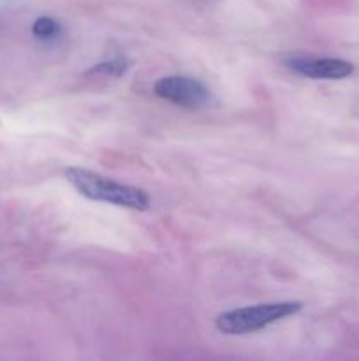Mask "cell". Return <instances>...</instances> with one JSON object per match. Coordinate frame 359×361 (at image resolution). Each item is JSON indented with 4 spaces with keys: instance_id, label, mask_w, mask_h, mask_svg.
<instances>
[{
    "instance_id": "cell-1",
    "label": "cell",
    "mask_w": 359,
    "mask_h": 361,
    "mask_svg": "<svg viewBox=\"0 0 359 361\" xmlns=\"http://www.w3.org/2000/svg\"><path fill=\"white\" fill-rule=\"evenodd\" d=\"M65 178L81 196L92 201L137 212H146L150 208V196L139 187L115 182L83 168H67Z\"/></svg>"
},
{
    "instance_id": "cell-2",
    "label": "cell",
    "mask_w": 359,
    "mask_h": 361,
    "mask_svg": "<svg viewBox=\"0 0 359 361\" xmlns=\"http://www.w3.org/2000/svg\"><path fill=\"white\" fill-rule=\"evenodd\" d=\"M303 309L301 302H273L259 303L253 307L227 310L218 314L215 326L224 335H246L267 328L289 316H294Z\"/></svg>"
},
{
    "instance_id": "cell-3",
    "label": "cell",
    "mask_w": 359,
    "mask_h": 361,
    "mask_svg": "<svg viewBox=\"0 0 359 361\" xmlns=\"http://www.w3.org/2000/svg\"><path fill=\"white\" fill-rule=\"evenodd\" d=\"M153 94L162 101L185 109H199L211 104L213 97L203 81L190 76H164L155 81Z\"/></svg>"
},
{
    "instance_id": "cell-4",
    "label": "cell",
    "mask_w": 359,
    "mask_h": 361,
    "mask_svg": "<svg viewBox=\"0 0 359 361\" xmlns=\"http://www.w3.org/2000/svg\"><path fill=\"white\" fill-rule=\"evenodd\" d=\"M285 67L299 76L312 80H344L354 73V66L341 59H315V56L294 55L285 59Z\"/></svg>"
},
{
    "instance_id": "cell-5",
    "label": "cell",
    "mask_w": 359,
    "mask_h": 361,
    "mask_svg": "<svg viewBox=\"0 0 359 361\" xmlns=\"http://www.w3.org/2000/svg\"><path fill=\"white\" fill-rule=\"evenodd\" d=\"M32 35L41 42H55L63 35V27L51 16H41L32 25Z\"/></svg>"
},
{
    "instance_id": "cell-6",
    "label": "cell",
    "mask_w": 359,
    "mask_h": 361,
    "mask_svg": "<svg viewBox=\"0 0 359 361\" xmlns=\"http://www.w3.org/2000/svg\"><path fill=\"white\" fill-rule=\"evenodd\" d=\"M127 69H129V60L125 56H113V59L104 60V62L92 67L90 73L99 74V76L120 78L122 74L127 73Z\"/></svg>"
},
{
    "instance_id": "cell-7",
    "label": "cell",
    "mask_w": 359,
    "mask_h": 361,
    "mask_svg": "<svg viewBox=\"0 0 359 361\" xmlns=\"http://www.w3.org/2000/svg\"><path fill=\"white\" fill-rule=\"evenodd\" d=\"M189 2H192V4H197V2H208V0H189Z\"/></svg>"
}]
</instances>
